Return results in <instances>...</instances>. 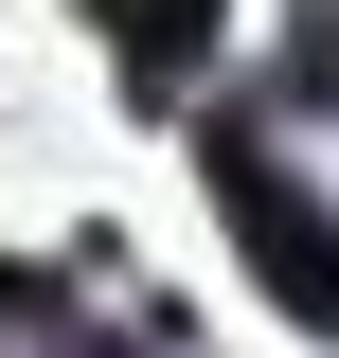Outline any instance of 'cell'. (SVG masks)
I'll return each instance as SVG.
<instances>
[{
    "mask_svg": "<svg viewBox=\"0 0 339 358\" xmlns=\"http://www.w3.org/2000/svg\"><path fill=\"white\" fill-rule=\"evenodd\" d=\"M197 162H214V197H232V251L268 268V305H286L303 341H339V215H322V179L286 162V126H268V108H214Z\"/></svg>",
    "mask_w": 339,
    "mask_h": 358,
    "instance_id": "obj_1",
    "label": "cell"
},
{
    "mask_svg": "<svg viewBox=\"0 0 339 358\" xmlns=\"http://www.w3.org/2000/svg\"><path fill=\"white\" fill-rule=\"evenodd\" d=\"M214 18H232V0H89V36L126 54V90H179L214 54Z\"/></svg>",
    "mask_w": 339,
    "mask_h": 358,
    "instance_id": "obj_2",
    "label": "cell"
},
{
    "mask_svg": "<svg viewBox=\"0 0 339 358\" xmlns=\"http://www.w3.org/2000/svg\"><path fill=\"white\" fill-rule=\"evenodd\" d=\"M0 358H126V341H89V322H72V287L0 268Z\"/></svg>",
    "mask_w": 339,
    "mask_h": 358,
    "instance_id": "obj_3",
    "label": "cell"
},
{
    "mask_svg": "<svg viewBox=\"0 0 339 358\" xmlns=\"http://www.w3.org/2000/svg\"><path fill=\"white\" fill-rule=\"evenodd\" d=\"M286 126H339V0L286 36Z\"/></svg>",
    "mask_w": 339,
    "mask_h": 358,
    "instance_id": "obj_4",
    "label": "cell"
}]
</instances>
